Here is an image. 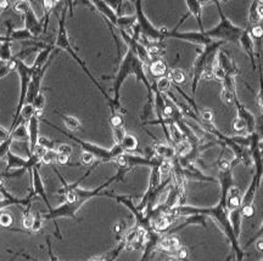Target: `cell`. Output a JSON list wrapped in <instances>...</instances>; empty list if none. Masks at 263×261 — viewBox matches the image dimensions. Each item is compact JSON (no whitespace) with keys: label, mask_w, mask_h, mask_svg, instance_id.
I'll return each instance as SVG.
<instances>
[{"label":"cell","mask_w":263,"mask_h":261,"mask_svg":"<svg viewBox=\"0 0 263 261\" xmlns=\"http://www.w3.org/2000/svg\"><path fill=\"white\" fill-rule=\"evenodd\" d=\"M123 119L120 114H114V116L111 118V124L114 125V128H117V126H122Z\"/></svg>","instance_id":"cell-42"},{"label":"cell","mask_w":263,"mask_h":261,"mask_svg":"<svg viewBox=\"0 0 263 261\" xmlns=\"http://www.w3.org/2000/svg\"><path fill=\"white\" fill-rule=\"evenodd\" d=\"M30 9H32L30 0H16V1L14 2V10L20 13V15H24V13H26Z\"/></svg>","instance_id":"cell-18"},{"label":"cell","mask_w":263,"mask_h":261,"mask_svg":"<svg viewBox=\"0 0 263 261\" xmlns=\"http://www.w3.org/2000/svg\"><path fill=\"white\" fill-rule=\"evenodd\" d=\"M244 214L248 216V218H250L251 215L254 214V209H252V207H250V206H246L244 208Z\"/></svg>","instance_id":"cell-49"},{"label":"cell","mask_w":263,"mask_h":261,"mask_svg":"<svg viewBox=\"0 0 263 261\" xmlns=\"http://www.w3.org/2000/svg\"><path fill=\"white\" fill-rule=\"evenodd\" d=\"M82 162L83 164L89 165L94 162V154L90 152H84L82 154Z\"/></svg>","instance_id":"cell-39"},{"label":"cell","mask_w":263,"mask_h":261,"mask_svg":"<svg viewBox=\"0 0 263 261\" xmlns=\"http://www.w3.org/2000/svg\"><path fill=\"white\" fill-rule=\"evenodd\" d=\"M170 170H172V164H170V162L168 161L162 162L160 167H158V171H160L161 175H168Z\"/></svg>","instance_id":"cell-34"},{"label":"cell","mask_w":263,"mask_h":261,"mask_svg":"<svg viewBox=\"0 0 263 261\" xmlns=\"http://www.w3.org/2000/svg\"><path fill=\"white\" fill-rule=\"evenodd\" d=\"M68 159L70 157L68 156H65V154H58V158H56V162L58 164H67L68 163Z\"/></svg>","instance_id":"cell-47"},{"label":"cell","mask_w":263,"mask_h":261,"mask_svg":"<svg viewBox=\"0 0 263 261\" xmlns=\"http://www.w3.org/2000/svg\"><path fill=\"white\" fill-rule=\"evenodd\" d=\"M257 249H258L260 252L263 251V243H262V241H258V243H257Z\"/></svg>","instance_id":"cell-52"},{"label":"cell","mask_w":263,"mask_h":261,"mask_svg":"<svg viewBox=\"0 0 263 261\" xmlns=\"http://www.w3.org/2000/svg\"><path fill=\"white\" fill-rule=\"evenodd\" d=\"M66 201L68 204H74L77 201V193L74 191H67L66 192Z\"/></svg>","instance_id":"cell-41"},{"label":"cell","mask_w":263,"mask_h":261,"mask_svg":"<svg viewBox=\"0 0 263 261\" xmlns=\"http://www.w3.org/2000/svg\"><path fill=\"white\" fill-rule=\"evenodd\" d=\"M136 23V15H130V16H118L116 19V24L114 27H117L118 29H130V28L134 27Z\"/></svg>","instance_id":"cell-12"},{"label":"cell","mask_w":263,"mask_h":261,"mask_svg":"<svg viewBox=\"0 0 263 261\" xmlns=\"http://www.w3.org/2000/svg\"><path fill=\"white\" fill-rule=\"evenodd\" d=\"M55 50V46L54 44L52 45H46V47H43V49L39 50V52L36 56V60L34 62H33L32 66H30V68H32V71H39V69L43 68L44 66H46L48 62H49V58L50 56H52V51Z\"/></svg>","instance_id":"cell-6"},{"label":"cell","mask_w":263,"mask_h":261,"mask_svg":"<svg viewBox=\"0 0 263 261\" xmlns=\"http://www.w3.org/2000/svg\"><path fill=\"white\" fill-rule=\"evenodd\" d=\"M14 224V218L11 216L10 214H8V213H2V214H0V226L2 227H9Z\"/></svg>","instance_id":"cell-29"},{"label":"cell","mask_w":263,"mask_h":261,"mask_svg":"<svg viewBox=\"0 0 263 261\" xmlns=\"http://www.w3.org/2000/svg\"><path fill=\"white\" fill-rule=\"evenodd\" d=\"M126 135V131L122 126H117V128H114V140H116V144H121V141L123 140V137Z\"/></svg>","instance_id":"cell-31"},{"label":"cell","mask_w":263,"mask_h":261,"mask_svg":"<svg viewBox=\"0 0 263 261\" xmlns=\"http://www.w3.org/2000/svg\"><path fill=\"white\" fill-rule=\"evenodd\" d=\"M149 72L154 77H164L167 72L166 63L162 60H155L149 64Z\"/></svg>","instance_id":"cell-13"},{"label":"cell","mask_w":263,"mask_h":261,"mask_svg":"<svg viewBox=\"0 0 263 261\" xmlns=\"http://www.w3.org/2000/svg\"><path fill=\"white\" fill-rule=\"evenodd\" d=\"M168 78L170 79V81H174L176 84H182L186 81V72H184L183 69L177 68V69H173V71H170V73L168 74Z\"/></svg>","instance_id":"cell-19"},{"label":"cell","mask_w":263,"mask_h":261,"mask_svg":"<svg viewBox=\"0 0 263 261\" xmlns=\"http://www.w3.org/2000/svg\"><path fill=\"white\" fill-rule=\"evenodd\" d=\"M174 151H176V153L179 154V156L186 157V156H188V154L190 153V151H192V145H190L188 141H180V142H178L177 148H176Z\"/></svg>","instance_id":"cell-23"},{"label":"cell","mask_w":263,"mask_h":261,"mask_svg":"<svg viewBox=\"0 0 263 261\" xmlns=\"http://www.w3.org/2000/svg\"><path fill=\"white\" fill-rule=\"evenodd\" d=\"M186 2L189 9V13L196 19L200 32L204 33L205 32V28H204L202 24V6H201L198 0H186Z\"/></svg>","instance_id":"cell-9"},{"label":"cell","mask_w":263,"mask_h":261,"mask_svg":"<svg viewBox=\"0 0 263 261\" xmlns=\"http://www.w3.org/2000/svg\"><path fill=\"white\" fill-rule=\"evenodd\" d=\"M258 106H260V108L262 109L263 105H262V95L261 94H260V96H258Z\"/></svg>","instance_id":"cell-54"},{"label":"cell","mask_w":263,"mask_h":261,"mask_svg":"<svg viewBox=\"0 0 263 261\" xmlns=\"http://www.w3.org/2000/svg\"><path fill=\"white\" fill-rule=\"evenodd\" d=\"M27 124V131H28V140H30V152H32L33 148L37 145V140L39 137L38 134V126H39V119L37 117L33 116L28 120Z\"/></svg>","instance_id":"cell-10"},{"label":"cell","mask_w":263,"mask_h":261,"mask_svg":"<svg viewBox=\"0 0 263 261\" xmlns=\"http://www.w3.org/2000/svg\"><path fill=\"white\" fill-rule=\"evenodd\" d=\"M32 106L34 109H42V111H44V107H46V96H44V94L39 92L37 96L34 97V100L32 101Z\"/></svg>","instance_id":"cell-27"},{"label":"cell","mask_w":263,"mask_h":261,"mask_svg":"<svg viewBox=\"0 0 263 261\" xmlns=\"http://www.w3.org/2000/svg\"><path fill=\"white\" fill-rule=\"evenodd\" d=\"M121 146L123 147V150L134 151L136 147H138V140H136L133 135H130V134H126L121 141Z\"/></svg>","instance_id":"cell-17"},{"label":"cell","mask_w":263,"mask_h":261,"mask_svg":"<svg viewBox=\"0 0 263 261\" xmlns=\"http://www.w3.org/2000/svg\"><path fill=\"white\" fill-rule=\"evenodd\" d=\"M170 85H172V81H170L168 77H161L160 79L158 80V84H156L158 92L168 91L170 89Z\"/></svg>","instance_id":"cell-25"},{"label":"cell","mask_w":263,"mask_h":261,"mask_svg":"<svg viewBox=\"0 0 263 261\" xmlns=\"http://www.w3.org/2000/svg\"><path fill=\"white\" fill-rule=\"evenodd\" d=\"M42 229V220L39 218H36L34 216V221H33V225H32V231L33 232H38L39 230Z\"/></svg>","instance_id":"cell-45"},{"label":"cell","mask_w":263,"mask_h":261,"mask_svg":"<svg viewBox=\"0 0 263 261\" xmlns=\"http://www.w3.org/2000/svg\"><path fill=\"white\" fill-rule=\"evenodd\" d=\"M212 72H214V78H216V79H220V80L224 79L226 75L224 69H223L222 67L217 66V64L214 67V68H212Z\"/></svg>","instance_id":"cell-33"},{"label":"cell","mask_w":263,"mask_h":261,"mask_svg":"<svg viewBox=\"0 0 263 261\" xmlns=\"http://www.w3.org/2000/svg\"><path fill=\"white\" fill-rule=\"evenodd\" d=\"M136 241V232H130V235L127 236V242L128 243H133Z\"/></svg>","instance_id":"cell-48"},{"label":"cell","mask_w":263,"mask_h":261,"mask_svg":"<svg viewBox=\"0 0 263 261\" xmlns=\"http://www.w3.org/2000/svg\"><path fill=\"white\" fill-rule=\"evenodd\" d=\"M11 40H5L4 43L0 44V61L4 63H6L8 61H10L12 56V50H11Z\"/></svg>","instance_id":"cell-14"},{"label":"cell","mask_w":263,"mask_h":261,"mask_svg":"<svg viewBox=\"0 0 263 261\" xmlns=\"http://www.w3.org/2000/svg\"><path fill=\"white\" fill-rule=\"evenodd\" d=\"M229 195H230V197H239L240 191H239V189H235V187H232L230 192H229Z\"/></svg>","instance_id":"cell-50"},{"label":"cell","mask_w":263,"mask_h":261,"mask_svg":"<svg viewBox=\"0 0 263 261\" xmlns=\"http://www.w3.org/2000/svg\"><path fill=\"white\" fill-rule=\"evenodd\" d=\"M90 261H102V260H100V259H93V260H90Z\"/></svg>","instance_id":"cell-55"},{"label":"cell","mask_w":263,"mask_h":261,"mask_svg":"<svg viewBox=\"0 0 263 261\" xmlns=\"http://www.w3.org/2000/svg\"><path fill=\"white\" fill-rule=\"evenodd\" d=\"M24 28L34 36L36 39H38L42 34H44L46 30V26H44L43 22H40L36 16L34 11L33 9H30L26 13H24Z\"/></svg>","instance_id":"cell-4"},{"label":"cell","mask_w":263,"mask_h":261,"mask_svg":"<svg viewBox=\"0 0 263 261\" xmlns=\"http://www.w3.org/2000/svg\"><path fill=\"white\" fill-rule=\"evenodd\" d=\"M32 179H33V189H34V192L36 195L40 196L42 198L44 199V201H46V190H44V186H43V182H42V179H40V175H39L38 173V168L37 167H33L32 169Z\"/></svg>","instance_id":"cell-11"},{"label":"cell","mask_w":263,"mask_h":261,"mask_svg":"<svg viewBox=\"0 0 263 261\" xmlns=\"http://www.w3.org/2000/svg\"><path fill=\"white\" fill-rule=\"evenodd\" d=\"M37 145L42 146L46 150H54V142L46 136H39L37 140Z\"/></svg>","instance_id":"cell-28"},{"label":"cell","mask_w":263,"mask_h":261,"mask_svg":"<svg viewBox=\"0 0 263 261\" xmlns=\"http://www.w3.org/2000/svg\"><path fill=\"white\" fill-rule=\"evenodd\" d=\"M170 135H172L173 140H174V141L177 142V144H178V142L183 141V133H182V131L179 130L178 126L170 124Z\"/></svg>","instance_id":"cell-30"},{"label":"cell","mask_w":263,"mask_h":261,"mask_svg":"<svg viewBox=\"0 0 263 261\" xmlns=\"http://www.w3.org/2000/svg\"><path fill=\"white\" fill-rule=\"evenodd\" d=\"M56 152L58 154H65V156H71L72 154V147L70 145H66V144H62V145H60L58 147V150H56Z\"/></svg>","instance_id":"cell-35"},{"label":"cell","mask_w":263,"mask_h":261,"mask_svg":"<svg viewBox=\"0 0 263 261\" xmlns=\"http://www.w3.org/2000/svg\"><path fill=\"white\" fill-rule=\"evenodd\" d=\"M10 136L11 139L15 141V140H27L28 139V131H27V126L21 123L18 124L16 128H14L12 130L10 131Z\"/></svg>","instance_id":"cell-15"},{"label":"cell","mask_w":263,"mask_h":261,"mask_svg":"<svg viewBox=\"0 0 263 261\" xmlns=\"http://www.w3.org/2000/svg\"><path fill=\"white\" fill-rule=\"evenodd\" d=\"M263 17V0H254L248 11V26L260 24Z\"/></svg>","instance_id":"cell-7"},{"label":"cell","mask_w":263,"mask_h":261,"mask_svg":"<svg viewBox=\"0 0 263 261\" xmlns=\"http://www.w3.org/2000/svg\"><path fill=\"white\" fill-rule=\"evenodd\" d=\"M160 247L164 251H173V249H177L179 247V240L176 237L167 238V240L162 241Z\"/></svg>","instance_id":"cell-21"},{"label":"cell","mask_w":263,"mask_h":261,"mask_svg":"<svg viewBox=\"0 0 263 261\" xmlns=\"http://www.w3.org/2000/svg\"><path fill=\"white\" fill-rule=\"evenodd\" d=\"M218 167H220V171H223V173H226V171L230 169V163H229V161H226V159H223V161L220 162Z\"/></svg>","instance_id":"cell-43"},{"label":"cell","mask_w":263,"mask_h":261,"mask_svg":"<svg viewBox=\"0 0 263 261\" xmlns=\"http://www.w3.org/2000/svg\"><path fill=\"white\" fill-rule=\"evenodd\" d=\"M214 1H216L218 12H220V22L218 26L212 28V29H210V30H205L204 33H205L208 38H211L212 40H214V39H220V40L223 41V43H226V41H233V43H238V40H239V36L244 29L234 26V24L232 23V22L224 16L220 2H218L217 0H214Z\"/></svg>","instance_id":"cell-1"},{"label":"cell","mask_w":263,"mask_h":261,"mask_svg":"<svg viewBox=\"0 0 263 261\" xmlns=\"http://www.w3.org/2000/svg\"><path fill=\"white\" fill-rule=\"evenodd\" d=\"M155 152L158 156L164 157V158H173L176 156L174 148L167 145H156Z\"/></svg>","instance_id":"cell-16"},{"label":"cell","mask_w":263,"mask_h":261,"mask_svg":"<svg viewBox=\"0 0 263 261\" xmlns=\"http://www.w3.org/2000/svg\"><path fill=\"white\" fill-rule=\"evenodd\" d=\"M201 118H202L204 122L206 123H210L214 120V112L211 111V109H204L202 112H201Z\"/></svg>","instance_id":"cell-38"},{"label":"cell","mask_w":263,"mask_h":261,"mask_svg":"<svg viewBox=\"0 0 263 261\" xmlns=\"http://www.w3.org/2000/svg\"><path fill=\"white\" fill-rule=\"evenodd\" d=\"M179 258H180V259H186V249H182V251L179 252Z\"/></svg>","instance_id":"cell-51"},{"label":"cell","mask_w":263,"mask_h":261,"mask_svg":"<svg viewBox=\"0 0 263 261\" xmlns=\"http://www.w3.org/2000/svg\"><path fill=\"white\" fill-rule=\"evenodd\" d=\"M248 33H250V35L254 36V38L261 39L263 35V28L261 27V24H256V26L251 27V30H248Z\"/></svg>","instance_id":"cell-32"},{"label":"cell","mask_w":263,"mask_h":261,"mask_svg":"<svg viewBox=\"0 0 263 261\" xmlns=\"http://www.w3.org/2000/svg\"><path fill=\"white\" fill-rule=\"evenodd\" d=\"M33 221H34V216L30 214H27V215H24V221H22V225H24V227L26 230H30L32 229Z\"/></svg>","instance_id":"cell-37"},{"label":"cell","mask_w":263,"mask_h":261,"mask_svg":"<svg viewBox=\"0 0 263 261\" xmlns=\"http://www.w3.org/2000/svg\"><path fill=\"white\" fill-rule=\"evenodd\" d=\"M234 129L236 131H242L245 130V129H248V125H246V122L242 118H238V119H235L234 122Z\"/></svg>","instance_id":"cell-36"},{"label":"cell","mask_w":263,"mask_h":261,"mask_svg":"<svg viewBox=\"0 0 263 261\" xmlns=\"http://www.w3.org/2000/svg\"><path fill=\"white\" fill-rule=\"evenodd\" d=\"M64 123H65L66 128L68 129V130H77V129H80V120L78 119V118H76L74 116H64Z\"/></svg>","instance_id":"cell-20"},{"label":"cell","mask_w":263,"mask_h":261,"mask_svg":"<svg viewBox=\"0 0 263 261\" xmlns=\"http://www.w3.org/2000/svg\"><path fill=\"white\" fill-rule=\"evenodd\" d=\"M104 2H105L108 7H111L114 12H116L117 17L122 15L123 0H104Z\"/></svg>","instance_id":"cell-22"},{"label":"cell","mask_w":263,"mask_h":261,"mask_svg":"<svg viewBox=\"0 0 263 261\" xmlns=\"http://www.w3.org/2000/svg\"><path fill=\"white\" fill-rule=\"evenodd\" d=\"M11 72V69L9 68V66H8V63H4L2 67H0V79L2 78H4L5 75H8L9 73Z\"/></svg>","instance_id":"cell-46"},{"label":"cell","mask_w":263,"mask_h":261,"mask_svg":"<svg viewBox=\"0 0 263 261\" xmlns=\"http://www.w3.org/2000/svg\"><path fill=\"white\" fill-rule=\"evenodd\" d=\"M134 6H136V27L139 28L140 33L148 40L151 43H160L164 40V36L160 29H158L152 23L149 21V18L145 16L144 11H142V0H133Z\"/></svg>","instance_id":"cell-2"},{"label":"cell","mask_w":263,"mask_h":261,"mask_svg":"<svg viewBox=\"0 0 263 261\" xmlns=\"http://www.w3.org/2000/svg\"><path fill=\"white\" fill-rule=\"evenodd\" d=\"M67 7H68V5H66V6L64 7L62 12H61V17H60V19H58V36H56V40H55V43H54V46L58 47V49L65 50V51L68 52V54L72 56V58H74L76 62H77L80 67H82L83 71H84L86 74H89V77H92L90 72L86 69L84 62H83V61L80 60V57H78V55L76 54L74 50L72 49L71 43H70V39H68V35H67V30H66V26H65Z\"/></svg>","instance_id":"cell-3"},{"label":"cell","mask_w":263,"mask_h":261,"mask_svg":"<svg viewBox=\"0 0 263 261\" xmlns=\"http://www.w3.org/2000/svg\"><path fill=\"white\" fill-rule=\"evenodd\" d=\"M58 152L55 150H46V152L44 153V156L40 158V162L44 164H52L54 162H56Z\"/></svg>","instance_id":"cell-26"},{"label":"cell","mask_w":263,"mask_h":261,"mask_svg":"<svg viewBox=\"0 0 263 261\" xmlns=\"http://www.w3.org/2000/svg\"><path fill=\"white\" fill-rule=\"evenodd\" d=\"M167 261H174V260H172V259H170V260H167Z\"/></svg>","instance_id":"cell-56"},{"label":"cell","mask_w":263,"mask_h":261,"mask_svg":"<svg viewBox=\"0 0 263 261\" xmlns=\"http://www.w3.org/2000/svg\"><path fill=\"white\" fill-rule=\"evenodd\" d=\"M10 137V130H8L6 128L0 125V144L4 141H6Z\"/></svg>","instance_id":"cell-40"},{"label":"cell","mask_w":263,"mask_h":261,"mask_svg":"<svg viewBox=\"0 0 263 261\" xmlns=\"http://www.w3.org/2000/svg\"><path fill=\"white\" fill-rule=\"evenodd\" d=\"M238 43L242 45V49L245 50V52H248V55L250 56L251 61H252V64L254 66V43L252 36L250 35L248 29L242 30V33L239 36V40Z\"/></svg>","instance_id":"cell-8"},{"label":"cell","mask_w":263,"mask_h":261,"mask_svg":"<svg viewBox=\"0 0 263 261\" xmlns=\"http://www.w3.org/2000/svg\"><path fill=\"white\" fill-rule=\"evenodd\" d=\"M216 64L217 66L222 67V68L226 71V74L234 75V77L236 75L238 68H236V66H235L233 58L230 57V55H229L228 52L224 51V50H222V47H220V49L217 51Z\"/></svg>","instance_id":"cell-5"},{"label":"cell","mask_w":263,"mask_h":261,"mask_svg":"<svg viewBox=\"0 0 263 261\" xmlns=\"http://www.w3.org/2000/svg\"><path fill=\"white\" fill-rule=\"evenodd\" d=\"M167 226H168V221H167V219H158V223H156V229L158 230H164L167 229Z\"/></svg>","instance_id":"cell-44"},{"label":"cell","mask_w":263,"mask_h":261,"mask_svg":"<svg viewBox=\"0 0 263 261\" xmlns=\"http://www.w3.org/2000/svg\"><path fill=\"white\" fill-rule=\"evenodd\" d=\"M198 1L200 2V5H201V6H202V5L207 4V2H210V1H214V0H198Z\"/></svg>","instance_id":"cell-53"},{"label":"cell","mask_w":263,"mask_h":261,"mask_svg":"<svg viewBox=\"0 0 263 261\" xmlns=\"http://www.w3.org/2000/svg\"><path fill=\"white\" fill-rule=\"evenodd\" d=\"M220 99H222V101L226 103V105H233L235 100L234 92L223 86L222 91H220Z\"/></svg>","instance_id":"cell-24"}]
</instances>
